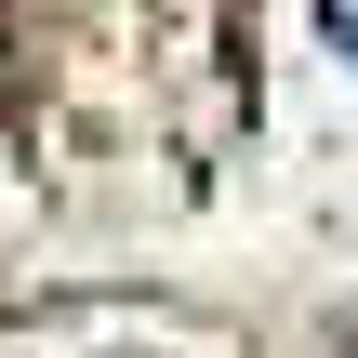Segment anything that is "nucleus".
I'll return each mask as SVG.
<instances>
[{
  "instance_id": "nucleus-1",
  "label": "nucleus",
  "mask_w": 358,
  "mask_h": 358,
  "mask_svg": "<svg viewBox=\"0 0 358 358\" xmlns=\"http://www.w3.org/2000/svg\"><path fill=\"white\" fill-rule=\"evenodd\" d=\"M319 13H332V40H345V53H358V0H319Z\"/></svg>"
}]
</instances>
